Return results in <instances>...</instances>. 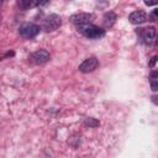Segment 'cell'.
<instances>
[{
	"mask_svg": "<svg viewBox=\"0 0 158 158\" xmlns=\"http://www.w3.org/2000/svg\"><path fill=\"white\" fill-rule=\"evenodd\" d=\"M77 30L81 35H84L85 37L91 38V40H98V38H101L105 36V30H102L99 26H95L93 23L79 25V26H77Z\"/></svg>",
	"mask_w": 158,
	"mask_h": 158,
	"instance_id": "obj_1",
	"label": "cell"
},
{
	"mask_svg": "<svg viewBox=\"0 0 158 158\" xmlns=\"http://www.w3.org/2000/svg\"><path fill=\"white\" fill-rule=\"evenodd\" d=\"M62 25V19L60 16L56 15V14H52L49 16H47L44 20H43V23H42V28L47 32H51V31H54L57 28H59V26Z\"/></svg>",
	"mask_w": 158,
	"mask_h": 158,
	"instance_id": "obj_2",
	"label": "cell"
},
{
	"mask_svg": "<svg viewBox=\"0 0 158 158\" xmlns=\"http://www.w3.org/2000/svg\"><path fill=\"white\" fill-rule=\"evenodd\" d=\"M19 32H20V35L23 38H32V37H35V36L38 35L40 26H37L36 23H32V22H26V23H23V25L20 26Z\"/></svg>",
	"mask_w": 158,
	"mask_h": 158,
	"instance_id": "obj_3",
	"label": "cell"
},
{
	"mask_svg": "<svg viewBox=\"0 0 158 158\" xmlns=\"http://www.w3.org/2000/svg\"><path fill=\"white\" fill-rule=\"evenodd\" d=\"M139 35L142 37V41L144 44H152L154 42V38H156V28L153 26H149V27H146V28H139Z\"/></svg>",
	"mask_w": 158,
	"mask_h": 158,
	"instance_id": "obj_4",
	"label": "cell"
},
{
	"mask_svg": "<svg viewBox=\"0 0 158 158\" xmlns=\"http://www.w3.org/2000/svg\"><path fill=\"white\" fill-rule=\"evenodd\" d=\"M93 19H94V16L91 14H88V12H78V14H74L70 16V21L75 26L84 25V23H91Z\"/></svg>",
	"mask_w": 158,
	"mask_h": 158,
	"instance_id": "obj_5",
	"label": "cell"
},
{
	"mask_svg": "<svg viewBox=\"0 0 158 158\" xmlns=\"http://www.w3.org/2000/svg\"><path fill=\"white\" fill-rule=\"evenodd\" d=\"M98 64H99V62L95 57H89L81 64H79V70L81 73H91L96 69Z\"/></svg>",
	"mask_w": 158,
	"mask_h": 158,
	"instance_id": "obj_6",
	"label": "cell"
},
{
	"mask_svg": "<svg viewBox=\"0 0 158 158\" xmlns=\"http://www.w3.org/2000/svg\"><path fill=\"white\" fill-rule=\"evenodd\" d=\"M49 53L44 49H38L36 52L32 53L31 56V60L35 63V64H44L49 60Z\"/></svg>",
	"mask_w": 158,
	"mask_h": 158,
	"instance_id": "obj_7",
	"label": "cell"
},
{
	"mask_svg": "<svg viewBox=\"0 0 158 158\" xmlns=\"http://www.w3.org/2000/svg\"><path fill=\"white\" fill-rule=\"evenodd\" d=\"M128 20H130V22L133 23V25H141V23H143V22L147 21V15H146L144 11H141V10L133 11V12L130 14Z\"/></svg>",
	"mask_w": 158,
	"mask_h": 158,
	"instance_id": "obj_8",
	"label": "cell"
},
{
	"mask_svg": "<svg viewBox=\"0 0 158 158\" xmlns=\"http://www.w3.org/2000/svg\"><path fill=\"white\" fill-rule=\"evenodd\" d=\"M104 21V26L105 27H111L114 23H115V21H116V15L114 14V12H111V11H109V12H106L105 15H104V19H102Z\"/></svg>",
	"mask_w": 158,
	"mask_h": 158,
	"instance_id": "obj_9",
	"label": "cell"
},
{
	"mask_svg": "<svg viewBox=\"0 0 158 158\" xmlns=\"http://www.w3.org/2000/svg\"><path fill=\"white\" fill-rule=\"evenodd\" d=\"M151 88L153 91L158 90V73L156 70L151 73Z\"/></svg>",
	"mask_w": 158,
	"mask_h": 158,
	"instance_id": "obj_10",
	"label": "cell"
},
{
	"mask_svg": "<svg viewBox=\"0 0 158 158\" xmlns=\"http://www.w3.org/2000/svg\"><path fill=\"white\" fill-rule=\"evenodd\" d=\"M35 5H37L38 6V1H28V0H26V1H19V6L20 7H22V9H27V7H31V6H35Z\"/></svg>",
	"mask_w": 158,
	"mask_h": 158,
	"instance_id": "obj_11",
	"label": "cell"
},
{
	"mask_svg": "<svg viewBox=\"0 0 158 158\" xmlns=\"http://www.w3.org/2000/svg\"><path fill=\"white\" fill-rule=\"evenodd\" d=\"M85 123L89 125L90 127H96V126H99V121L95 120V118H86V120H85Z\"/></svg>",
	"mask_w": 158,
	"mask_h": 158,
	"instance_id": "obj_12",
	"label": "cell"
},
{
	"mask_svg": "<svg viewBox=\"0 0 158 158\" xmlns=\"http://www.w3.org/2000/svg\"><path fill=\"white\" fill-rule=\"evenodd\" d=\"M151 17H152V21H156V19H157V10H154V11H153V14H152V16H151Z\"/></svg>",
	"mask_w": 158,
	"mask_h": 158,
	"instance_id": "obj_13",
	"label": "cell"
},
{
	"mask_svg": "<svg viewBox=\"0 0 158 158\" xmlns=\"http://www.w3.org/2000/svg\"><path fill=\"white\" fill-rule=\"evenodd\" d=\"M156 59H157V57H153V58H152V62H151V65H154V63H156Z\"/></svg>",
	"mask_w": 158,
	"mask_h": 158,
	"instance_id": "obj_14",
	"label": "cell"
},
{
	"mask_svg": "<svg viewBox=\"0 0 158 158\" xmlns=\"http://www.w3.org/2000/svg\"><path fill=\"white\" fill-rule=\"evenodd\" d=\"M144 4H146V5H148V6H149V5H156V2H151V1H146Z\"/></svg>",
	"mask_w": 158,
	"mask_h": 158,
	"instance_id": "obj_15",
	"label": "cell"
},
{
	"mask_svg": "<svg viewBox=\"0 0 158 158\" xmlns=\"http://www.w3.org/2000/svg\"><path fill=\"white\" fill-rule=\"evenodd\" d=\"M152 100H153V102H154V104H157V96H156V95H154V96H152Z\"/></svg>",
	"mask_w": 158,
	"mask_h": 158,
	"instance_id": "obj_16",
	"label": "cell"
}]
</instances>
